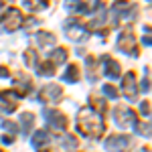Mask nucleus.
Segmentation results:
<instances>
[{"label": "nucleus", "instance_id": "nucleus-19", "mask_svg": "<svg viewBox=\"0 0 152 152\" xmlns=\"http://www.w3.org/2000/svg\"><path fill=\"white\" fill-rule=\"evenodd\" d=\"M39 73H41V75H53V65H49V63H43V65L39 67Z\"/></svg>", "mask_w": 152, "mask_h": 152}, {"label": "nucleus", "instance_id": "nucleus-5", "mask_svg": "<svg viewBox=\"0 0 152 152\" xmlns=\"http://www.w3.org/2000/svg\"><path fill=\"white\" fill-rule=\"evenodd\" d=\"M134 35L132 33H122L120 35V39H118V47L122 49V51H126V53H132V55H136V49H134Z\"/></svg>", "mask_w": 152, "mask_h": 152}, {"label": "nucleus", "instance_id": "nucleus-22", "mask_svg": "<svg viewBox=\"0 0 152 152\" xmlns=\"http://www.w3.org/2000/svg\"><path fill=\"white\" fill-rule=\"evenodd\" d=\"M148 107H150L148 102H144V104H142V114H144V116H148V114H150V110H148Z\"/></svg>", "mask_w": 152, "mask_h": 152}, {"label": "nucleus", "instance_id": "nucleus-23", "mask_svg": "<svg viewBox=\"0 0 152 152\" xmlns=\"http://www.w3.org/2000/svg\"><path fill=\"white\" fill-rule=\"evenodd\" d=\"M2 142L4 144H12V136H2Z\"/></svg>", "mask_w": 152, "mask_h": 152}, {"label": "nucleus", "instance_id": "nucleus-14", "mask_svg": "<svg viewBox=\"0 0 152 152\" xmlns=\"http://www.w3.org/2000/svg\"><path fill=\"white\" fill-rule=\"evenodd\" d=\"M37 41L43 45V47H47V45H55V35H51V33H39V37H37Z\"/></svg>", "mask_w": 152, "mask_h": 152}, {"label": "nucleus", "instance_id": "nucleus-12", "mask_svg": "<svg viewBox=\"0 0 152 152\" xmlns=\"http://www.w3.org/2000/svg\"><path fill=\"white\" fill-rule=\"evenodd\" d=\"M33 122H35V118H33V114H20V124H23V132L24 134H28L31 132V128H33Z\"/></svg>", "mask_w": 152, "mask_h": 152}, {"label": "nucleus", "instance_id": "nucleus-15", "mask_svg": "<svg viewBox=\"0 0 152 152\" xmlns=\"http://www.w3.org/2000/svg\"><path fill=\"white\" fill-rule=\"evenodd\" d=\"M65 79L69 83L77 81V79H79V67H77V65H69V67H67V73H65Z\"/></svg>", "mask_w": 152, "mask_h": 152}, {"label": "nucleus", "instance_id": "nucleus-10", "mask_svg": "<svg viewBox=\"0 0 152 152\" xmlns=\"http://www.w3.org/2000/svg\"><path fill=\"white\" fill-rule=\"evenodd\" d=\"M128 144H130V138H128V136H112V138L107 140V144H105V146H107L110 150H116V148H126Z\"/></svg>", "mask_w": 152, "mask_h": 152}, {"label": "nucleus", "instance_id": "nucleus-16", "mask_svg": "<svg viewBox=\"0 0 152 152\" xmlns=\"http://www.w3.org/2000/svg\"><path fill=\"white\" fill-rule=\"evenodd\" d=\"M51 61H53V63H63V61H65V59H67V51H65V49H55V51H53V53H51Z\"/></svg>", "mask_w": 152, "mask_h": 152}, {"label": "nucleus", "instance_id": "nucleus-21", "mask_svg": "<svg viewBox=\"0 0 152 152\" xmlns=\"http://www.w3.org/2000/svg\"><path fill=\"white\" fill-rule=\"evenodd\" d=\"M2 128L6 130V132H12V134H16V126H14L12 122H4V124H2Z\"/></svg>", "mask_w": 152, "mask_h": 152}, {"label": "nucleus", "instance_id": "nucleus-20", "mask_svg": "<svg viewBox=\"0 0 152 152\" xmlns=\"http://www.w3.org/2000/svg\"><path fill=\"white\" fill-rule=\"evenodd\" d=\"M104 94L107 95V97H118V91L114 85H104Z\"/></svg>", "mask_w": 152, "mask_h": 152}, {"label": "nucleus", "instance_id": "nucleus-11", "mask_svg": "<svg viewBox=\"0 0 152 152\" xmlns=\"http://www.w3.org/2000/svg\"><path fill=\"white\" fill-rule=\"evenodd\" d=\"M105 75L110 79H118L120 77V65L114 59H105Z\"/></svg>", "mask_w": 152, "mask_h": 152}, {"label": "nucleus", "instance_id": "nucleus-18", "mask_svg": "<svg viewBox=\"0 0 152 152\" xmlns=\"http://www.w3.org/2000/svg\"><path fill=\"white\" fill-rule=\"evenodd\" d=\"M24 59H26V65H31V67H35V65H37V53H35V51L28 49V51L24 53Z\"/></svg>", "mask_w": 152, "mask_h": 152}, {"label": "nucleus", "instance_id": "nucleus-2", "mask_svg": "<svg viewBox=\"0 0 152 152\" xmlns=\"http://www.w3.org/2000/svg\"><path fill=\"white\" fill-rule=\"evenodd\" d=\"M114 120H116L118 126H122V128H132V126H136V114H134L132 110H128V107H116Z\"/></svg>", "mask_w": 152, "mask_h": 152}, {"label": "nucleus", "instance_id": "nucleus-9", "mask_svg": "<svg viewBox=\"0 0 152 152\" xmlns=\"http://www.w3.org/2000/svg\"><path fill=\"white\" fill-rule=\"evenodd\" d=\"M124 91H126V97L130 99H134L136 97V79H134V73H128L126 77H124Z\"/></svg>", "mask_w": 152, "mask_h": 152}, {"label": "nucleus", "instance_id": "nucleus-3", "mask_svg": "<svg viewBox=\"0 0 152 152\" xmlns=\"http://www.w3.org/2000/svg\"><path fill=\"white\" fill-rule=\"evenodd\" d=\"M43 116H45V120L49 122V126H53L55 130H65L67 128V118L63 116L61 112H57V110H45Z\"/></svg>", "mask_w": 152, "mask_h": 152}, {"label": "nucleus", "instance_id": "nucleus-6", "mask_svg": "<svg viewBox=\"0 0 152 152\" xmlns=\"http://www.w3.org/2000/svg\"><path fill=\"white\" fill-rule=\"evenodd\" d=\"M61 97H63V89L59 85H55V83L47 85L43 89V95H41V99H47V102H59Z\"/></svg>", "mask_w": 152, "mask_h": 152}, {"label": "nucleus", "instance_id": "nucleus-7", "mask_svg": "<svg viewBox=\"0 0 152 152\" xmlns=\"http://www.w3.org/2000/svg\"><path fill=\"white\" fill-rule=\"evenodd\" d=\"M0 110L6 112V114H10V112L16 110V102H14V97L8 91H0Z\"/></svg>", "mask_w": 152, "mask_h": 152}, {"label": "nucleus", "instance_id": "nucleus-1", "mask_svg": "<svg viewBox=\"0 0 152 152\" xmlns=\"http://www.w3.org/2000/svg\"><path fill=\"white\" fill-rule=\"evenodd\" d=\"M77 132H81L83 136H89V138H99L104 132V122L89 107H83L77 116Z\"/></svg>", "mask_w": 152, "mask_h": 152}, {"label": "nucleus", "instance_id": "nucleus-17", "mask_svg": "<svg viewBox=\"0 0 152 152\" xmlns=\"http://www.w3.org/2000/svg\"><path fill=\"white\" fill-rule=\"evenodd\" d=\"M47 140H49L47 130H39V132H35V136H33V144L35 146H43Z\"/></svg>", "mask_w": 152, "mask_h": 152}, {"label": "nucleus", "instance_id": "nucleus-8", "mask_svg": "<svg viewBox=\"0 0 152 152\" xmlns=\"http://www.w3.org/2000/svg\"><path fill=\"white\" fill-rule=\"evenodd\" d=\"M67 26H71V28H67L65 33H67V37H69L71 41H79V39H85V31H83V26L81 24H77V23H73V20H69L67 23Z\"/></svg>", "mask_w": 152, "mask_h": 152}, {"label": "nucleus", "instance_id": "nucleus-24", "mask_svg": "<svg viewBox=\"0 0 152 152\" xmlns=\"http://www.w3.org/2000/svg\"><path fill=\"white\" fill-rule=\"evenodd\" d=\"M0 75L6 77V75H8V69H6V67H0Z\"/></svg>", "mask_w": 152, "mask_h": 152}, {"label": "nucleus", "instance_id": "nucleus-13", "mask_svg": "<svg viewBox=\"0 0 152 152\" xmlns=\"http://www.w3.org/2000/svg\"><path fill=\"white\" fill-rule=\"evenodd\" d=\"M89 102H91V105H94V107H97V112H99V114H105V112H107V104H105L102 97L91 95V97H89Z\"/></svg>", "mask_w": 152, "mask_h": 152}, {"label": "nucleus", "instance_id": "nucleus-4", "mask_svg": "<svg viewBox=\"0 0 152 152\" xmlns=\"http://www.w3.org/2000/svg\"><path fill=\"white\" fill-rule=\"evenodd\" d=\"M20 23H23V14H20V10H16V8H12V10L6 12V16H4V28L6 31H14V28H18L20 26Z\"/></svg>", "mask_w": 152, "mask_h": 152}]
</instances>
